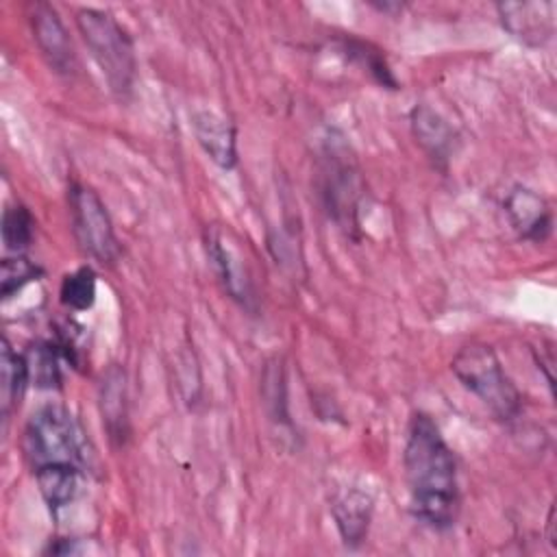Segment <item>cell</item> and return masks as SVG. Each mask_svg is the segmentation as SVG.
<instances>
[{
	"label": "cell",
	"instance_id": "cell-1",
	"mask_svg": "<svg viewBox=\"0 0 557 557\" xmlns=\"http://www.w3.org/2000/svg\"><path fill=\"white\" fill-rule=\"evenodd\" d=\"M403 466L411 513L435 531L453 527L459 516L457 461L431 416L416 413L409 420Z\"/></svg>",
	"mask_w": 557,
	"mask_h": 557
},
{
	"label": "cell",
	"instance_id": "cell-2",
	"mask_svg": "<svg viewBox=\"0 0 557 557\" xmlns=\"http://www.w3.org/2000/svg\"><path fill=\"white\" fill-rule=\"evenodd\" d=\"M22 450L33 474L85 468L83 433L70 409L57 403H46L30 413L22 431Z\"/></svg>",
	"mask_w": 557,
	"mask_h": 557
},
{
	"label": "cell",
	"instance_id": "cell-3",
	"mask_svg": "<svg viewBox=\"0 0 557 557\" xmlns=\"http://www.w3.org/2000/svg\"><path fill=\"white\" fill-rule=\"evenodd\" d=\"M450 370L457 381L492 411L494 418L509 422L520 416V389L505 372L492 346L481 342H470L461 346L453 357Z\"/></svg>",
	"mask_w": 557,
	"mask_h": 557
},
{
	"label": "cell",
	"instance_id": "cell-4",
	"mask_svg": "<svg viewBox=\"0 0 557 557\" xmlns=\"http://www.w3.org/2000/svg\"><path fill=\"white\" fill-rule=\"evenodd\" d=\"M76 26L109 89L117 98L128 96L137 70L135 48L128 33L111 13L100 9H81L76 13Z\"/></svg>",
	"mask_w": 557,
	"mask_h": 557
},
{
	"label": "cell",
	"instance_id": "cell-5",
	"mask_svg": "<svg viewBox=\"0 0 557 557\" xmlns=\"http://www.w3.org/2000/svg\"><path fill=\"white\" fill-rule=\"evenodd\" d=\"M322 198L329 215L344 228L355 231L359 226V202L363 194V185L359 178V170L348 154V146L339 139H326L322 152Z\"/></svg>",
	"mask_w": 557,
	"mask_h": 557
},
{
	"label": "cell",
	"instance_id": "cell-6",
	"mask_svg": "<svg viewBox=\"0 0 557 557\" xmlns=\"http://www.w3.org/2000/svg\"><path fill=\"white\" fill-rule=\"evenodd\" d=\"M67 202L72 231L81 250L100 263H115L120 257V242L100 196L87 185L72 183Z\"/></svg>",
	"mask_w": 557,
	"mask_h": 557
},
{
	"label": "cell",
	"instance_id": "cell-7",
	"mask_svg": "<svg viewBox=\"0 0 557 557\" xmlns=\"http://www.w3.org/2000/svg\"><path fill=\"white\" fill-rule=\"evenodd\" d=\"M28 20L33 37L48 65L57 74H72L76 67L74 46L54 7H50L48 2H33L28 7Z\"/></svg>",
	"mask_w": 557,
	"mask_h": 557
},
{
	"label": "cell",
	"instance_id": "cell-8",
	"mask_svg": "<svg viewBox=\"0 0 557 557\" xmlns=\"http://www.w3.org/2000/svg\"><path fill=\"white\" fill-rule=\"evenodd\" d=\"M503 26L529 46H542L555 30L553 2H505L498 4Z\"/></svg>",
	"mask_w": 557,
	"mask_h": 557
},
{
	"label": "cell",
	"instance_id": "cell-9",
	"mask_svg": "<svg viewBox=\"0 0 557 557\" xmlns=\"http://www.w3.org/2000/svg\"><path fill=\"white\" fill-rule=\"evenodd\" d=\"M194 135L207 157L224 168L231 170L237 163V148H235V128L233 124L215 113V111H196L191 115Z\"/></svg>",
	"mask_w": 557,
	"mask_h": 557
},
{
	"label": "cell",
	"instance_id": "cell-10",
	"mask_svg": "<svg viewBox=\"0 0 557 557\" xmlns=\"http://www.w3.org/2000/svg\"><path fill=\"white\" fill-rule=\"evenodd\" d=\"M505 211L520 233V237L531 242H544L553 228V215L544 198H540L533 189L516 187L509 191L505 200Z\"/></svg>",
	"mask_w": 557,
	"mask_h": 557
},
{
	"label": "cell",
	"instance_id": "cell-11",
	"mask_svg": "<svg viewBox=\"0 0 557 557\" xmlns=\"http://www.w3.org/2000/svg\"><path fill=\"white\" fill-rule=\"evenodd\" d=\"M98 403L104 429L115 444H124L128 437V405H126V374L120 366H111L98 389Z\"/></svg>",
	"mask_w": 557,
	"mask_h": 557
},
{
	"label": "cell",
	"instance_id": "cell-12",
	"mask_svg": "<svg viewBox=\"0 0 557 557\" xmlns=\"http://www.w3.org/2000/svg\"><path fill=\"white\" fill-rule=\"evenodd\" d=\"M372 496L359 487L346 490L335 503H333V518L337 524V531L346 546L357 548L366 535L372 520Z\"/></svg>",
	"mask_w": 557,
	"mask_h": 557
},
{
	"label": "cell",
	"instance_id": "cell-13",
	"mask_svg": "<svg viewBox=\"0 0 557 557\" xmlns=\"http://www.w3.org/2000/svg\"><path fill=\"white\" fill-rule=\"evenodd\" d=\"M409 122L416 141L435 163L444 165L455 150V131L448 126V122L426 104H416Z\"/></svg>",
	"mask_w": 557,
	"mask_h": 557
},
{
	"label": "cell",
	"instance_id": "cell-14",
	"mask_svg": "<svg viewBox=\"0 0 557 557\" xmlns=\"http://www.w3.org/2000/svg\"><path fill=\"white\" fill-rule=\"evenodd\" d=\"M205 248H207V257L224 287V292H228V296L237 302H242L244 307H248V300L252 298L250 294V283L248 278H242V270H239V259L237 255L224 244V235L218 228H207L205 235Z\"/></svg>",
	"mask_w": 557,
	"mask_h": 557
},
{
	"label": "cell",
	"instance_id": "cell-15",
	"mask_svg": "<svg viewBox=\"0 0 557 557\" xmlns=\"http://www.w3.org/2000/svg\"><path fill=\"white\" fill-rule=\"evenodd\" d=\"M30 383L26 357L15 352L7 339H2L0 357V405L4 422L11 418L13 409L20 405L26 387Z\"/></svg>",
	"mask_w": 557,
	"mask_h": 557
},
{
	"label": "cell",
	"instance_id": "cell-16",
	"mask_svg": "<svg viewBox=\"0 0 557 557\" xmlns=\"http://www.w3.org/2000/svg\"><path fill=\"white\" fill-rule=\"evenodd\" d=\"M33 235H35V220L30 211L22 202L7 205L2 213V242L7 250L22 255L30 246Z\"/></svg>",
	"mask_w": 557,
	"mask_h": 557
},
{
	"label": "cell",
	"instance_id": "cell-17",
	"mask_svg": "<svg viewBox=\"0 0 557 557\" xmlns=\"http://www.w3.org/2000/svg\"><path fill=\"white\" fill-rule=\"evenodd\" d=\"M61 302L72 311H87L96 302V272L89 265L65 274L59 289Z\"/></svg>",
	"mask_w": 557,
	"mask_h": 557
},
{
	"label": "cell",
	"instance_id": "cell-18",
	"mask_svg": "<svg viewBox=\"0 0 557 557\" xmlns=\"http://www.w3.org/2000/svg\"><path fill=\"white\" fill-rule=\"evenodd\" d=\"M26 357L30 383L39 389H52L61 383L59 372V359H57V346L52 344H35Z\"/></svg>",
	"mask_w": 557,
	"mask_h": 557
},
{
	"label": "cell",
	"instance_id": "cell-19",
	"mask_svg": "<svg viewBox=\"0 0 557 557\" xmlns=\"http://www.w3.org/2000/svg\"><path fill=\"white\" fill-rule=\"evenodd\" d=\"M342 50L348 57H352L359 65H363L379 85L389 87V89L398 87V81L394 78V74H392L385 57L381 54V50H376L370 44L359 41V39H342Z\"/></svg>",
	"mask_w": 557,
	"mask_h": 557
},
{
	"label": "cell",
	"instance_id": "cell-20",
	"mask_svg": "<svg viewBox=\"0 0 557 557\" xmlns=\"http://www.w3.org/2000/svg\"><path fill=\"white\" fill-rule=\"evenodd\" d=\"M41 268L37 263H33L30 259H26L24 255H17V257H11V259H4L2 261V276H0V283H2V298L9 300L13 294H17L26 283L30 281H37L41 276Z\"/></svg>",
	"mask_w": 557,
	"mask_h": 557
}]
</instances>
